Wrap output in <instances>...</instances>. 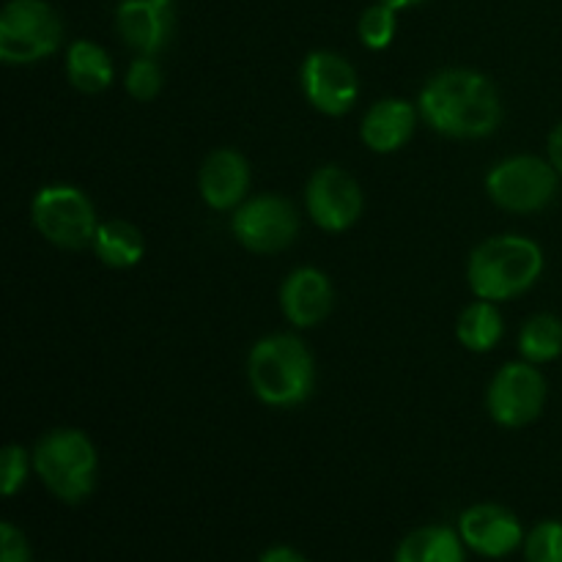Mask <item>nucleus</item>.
<instances>
[{"label":"nucleus","mask_w":562,"mask_h":562,"mask_svg":"<svg viewBox=\"0 0 562 562\" xmlns=\"http://www.w3.org/2000/svg\"><path fill=\"white\" fill-rule=\"evenodd\" d=\"M547 404V379L532 362H508L488 384L486 406L503 428H521L538 420Z\"/></svg>","instance_id":"9"},{"label":"nucleus","mask_w":562,"mask_h":562,"mask_svg":"<svg viewBox=\"0 0 562 562\" xmlns=\"http://www.w3.org/2000/svg\"><path fill=\"white\" fill-rule=\"evenodd\" d=\"M527 562H562V521H541L525 538Z\"/></svg>","instance_id":"24"},{"label":"nucleus","mask_w":562,"mask_h":562,"mask_svg":"<svg viewBox=\"0 0 562 562\" xmlns=\"http://www.w3.org/2000/svg\"><path fill=\"white\" fill-rule=\"evenodd\" d=\"M66 75L77 91L99 93L113 82V64L99 44L80 38L66 53Z\"/></svg>","instance_id":"19"},{"label":"nucleus","mask_w":562,"mask_h":562,"mask_svg":"<svg viewBox=\"0 0 562 562\" xmlns=\"http://www.w3.org/2000/svg\"><path fill=\"white\" fill-rule=\"evenodd\" d=\"M420 119L448 137L492 135L503 121V102L486 75L472 69H445L434 75L420 91Z\"/></svg>","instance_id":"1"},{"label":"nucleus","mask_w":562,"mask_h":562,"mask_svg":"<svg viewBox=\"0 0 562 562\" xmlns=\"http://www.w3.org/2000/svg\"><path fill=\"white\" fill-rule=\"evenodd\" d=\"M464 538L450 527H420L401 541L395 562H464Z\"/></svg>","instance_id":"17"},{"label":"nucleus","mask_w":562,"mask_h":562,"mask_svg":"<svg viewBox=\"0 0 562 562\" xmlns=\"http://www.w3.org/2000/svg\"><path fill=\"white\" fill-rule=\"evenodd\" d=\"M379 3H384V5H390V9H406V5H412V3H420V0H379Z\"/></svg>","instance_id":"29"},{"label":"nucleus","mask_w":562,"mask_h":562,"mask_svg":"<svg viewBox=\"0 0 562 562\" xmlns=\"http://www.w3.org/2000/svg\"><path fill=\"white\" fill-rule=\"evenodd\" d=\"M417 113L420 110L406 99H382L362 119V143L376 154L398 151L415 135Z\"/></svg>","instance_id":"16"},{"label":"nucleus","mask_w":562,"mask_h":562,"mask_svg":"<svg viewBox=\"0 0 562 562\" xmlns=\"http://www.w3.org/2000/svg\"><path fill=\"white\" fill-rule=\"evenodd\" d=\"M519 351L527 362L541 366V362H552L562 355V322L552 313H541L532 316L530 322L521 327L519 335Z\"/></svg>","instance_id":"21"},{"label":"nucleus","mask_w":562,"mask_h":562,"mask_svg":"<svg viewBox=\"0 0 562 562\" xmlns=\"http://www.w3.org/2000/svg\"><path fill=\"white\" fill-rule=\"evenodd\" d=\"M395 27H398V20H395V9L390 5L379 3L362 11L360 38L368 49H387L395 38Z\"/></svg>","instance_id":"22"},{"label":"nucleus","mask_w":562,"mask_h":562,"mask_svg":"<svg viewBox=\"0 0 562 562\" xmlns=\"http://www.w3.org/2000/svg\"><path fill=\"white\" fill-rule=\"evenodd\" d=\"M549 162L554 165V170L562 173V124H558L549 135Z\"/></svg>","instance_id":"28"},{"label":"nucleus","mask_w":562,"mask_h":562,"mask_svg":"<svg viewBox=\"0 0 562 562\" xmlns=\"http://www.w3.org/2000/svg\"><path fill=\"white\" fill-rule=\"evenodd\" d=\"M503 316L494 307V302L477 300L470 307H464V313L459 316L456 338L470 351H492L503 340Z\"/></svg>","instance_id":"20"},{"label":"nucleus","mask_w":562,"mask_h":562,"mask_svg":"<svg viewBox=\"0 0 562 562\" xmlns=\"http://www.w3.org/2000/svg\"><path fill=\"white\" fill-rule=\"evenodd\" d=\"M302 91L318 113L338 119L355 108L360 80H357L355 66L344 55L316 49L302 64Z\"/></svg>","instance_id":"11"},{"label":"nucleus","mask_w":562,"mask_h":562,"mask_svg":"<svg viewBox=\"0 0 562 562\" xmlns=\"http://www.w3.org/2000/svg\"><path fill=\"white\" fill-rule=\"evenodd\" d=\"M33 470L55 497L69 505L82 503L97 486V448L77 428H55L38 439L33 450Z\"/></svg>","instance_id":"4"},{"label":"nucleus","mask_w":562,"mask_h":562,"mask_svg":"<svg viewBox=\"0 0 562 562\" xmlns=\"http://www.w3.org/2000/svg\"><path fill=\"white\" fill-rule=\"evenodd\" d=\"M0 562H31V547L11 521L0 525Z\"/></svg>","instance_id":"26"},{"label":"nucleus","mask_w":562,"mask_h":562,"mask_svg":"<svg viewBox=\"0 0 562 562\" xmlns=\"http://www.w3.org/2000/svg\"><path fill=\"white\" fill-rule=\"evenodd\" d=\"M558 176L554 165L541 157H510L494 165L486 190L497 206L514 214H532L554 201Z\"/></svg>","instance_id":"7"},{"label":"nucleus","mask_w":562,"mask_h":562,"mask_svg":"<svg viewBox=\"0 0 562 562\" xmlns=\"http://www.w3.org/2000/svg\"><path fill=\"white\" fill-rule=\"evenodd\" d=\"M64 42V25L44 0H11L0 14V60L9 66L36 64Z\"/></svg>","instance_id":"5"},{"label":"nucleus","mask_w":562,"mask_h":562,"mask_svg":"<svg viewBox=\"0 0 562 562\" xmlns=\"http://www.w3.org/2000/svg\"><path fill=\"white\" fill-rule=\"evenodd\" d=\"M247 376L258 401L291 409L311 398L316 387V362L296 335H267L247 357Z\"/></svg>","instance_id":"2"},{"label":"nucleus","mask_w":562,"mask_h":562,"mask_svg":"<svg viewBox=\"0 0 562 562\" xmlns=\"http://www.w3.org/2000/svg\"><path fill=\"white\" fill-rule=\"evenodd\" d=\"M280 305L294 327H318L333 311V285L322 269L302 267L285 278L280 289Z\"/></svg>","instance_id":"15"},{"label":"nucleus","mask_w":562,"mask_h":562,"mask_svg":"<svg viewBox=\"0 0 562 562\" xmlns=\"http://www.w3.org/2000/svg\"><path fill=\"white\" fill-rule=\"evenodd\" d=\"M198 187H201V198L214 212L239 209L250 190V165L234 148H217L203 162Z\"/></svg>","instance_id":"14"},{"label":"nucleus","mask_w":562,"mask_h":562,"mask_svg":"<svg viewBox=\"0 0 562 562\" xmlns=\"http://www.w3.org/2000/svg\"><path fill=\"white\" fill-rule=\"evenodd\" d=\"M93 252L99 261L110 269H130L140 263L143 252H146V241L143 234L126 220H108L99 223L97 236H93Z\"/></svg>","instance_id":"18"},{"label":"nucleus","mask_w":562,"mask_h":562,"mask_svg":"<svg viewBox=\"0 0 562 562\" xmlns=\"http://www.w3.org/2000/svg\"><path fill=\"white\" fill-rule=\"evenodd\" d=\"M27 477V453L20 445H9L0 453V492L5 497H14L22 486H25Z\"/></svg>","instance_id":"25"},{"label":"nucleus","mask_w":562,"mask_h":562,"mask_svg":"<svg viewBox=\"0 0 562 562\" xmlns=\"http://www.w3.org/2000/svg\"><path fill=\"white\" fill-rule=\"evenodd\" d=\"M258 562H307V560L291 547H272L261 554V560Z\"/></svg>","instance_id":"27"},{"label":"nucleus","mask_w":562,"mask_h":562,"mask_svg":"<svg viewBox=\"0 0 562 562\" xmlns=\"http://www.w3.org/2000/svg\"><path fill=\"white\" fill-rule=\"evenodd\" d=\"M162 69L154 60V55H140L137 60H132V66L126 69L124 88L132 99L137 102H151L159 91H162Z\"/></svg>","instance_id":"23"},{"label":"nucleus","mask_w":562,"mask_h":562,"mask_svg":"<svg viewBox=\"0 0 562 562\" xmlns=\"http://www.w3.org/2000/svg\"><path fill=\"white\" fill-rule=\"evenodd\" d=\"M543 272L541 247L525 236H492L475 247L467 280L477 300L505 302L525 294Z\"/></svg>","instance_id":"3"},{"label":"nucleus","mask_w":562,"mask_h":562,"mask_svg":"<svg viewBox=\"0 0 562 562\" xmlns=\"http://www.w3.org/2000/svg\"><path fill=\"white\" fill-rule=\"evenodd\" d=\"M33 225L38 234L64 250H82L97 236V212L88 195L69 184L42 187L33 198Z\"/></svg>","instance_id":"6"},{"label":"nucleus","mask_w":562,"mask_h":562,"mask_svg":"<svg viewBox=\"0 0 562 562\" xmlns=\"http://www.w3.org/2000/svg\"><path fill=\"white\" fill-rule=\"evenodd\" d=\"M459 532L464 538L467 549L483 554V558L499 560L505 554L516 552L525 543L521 521L508 508L494 503L472 505L461 514Z\"/></svg>","instance_id":"12"},{"label":"nucleus","mask_w":562,"mask_h":562,"mask_svg":"<svg viewBox=\"0 0 562 562\" xmlns=\"http://www.w3.org/2000/svg\"><path fill=\"white\" fill-rule=\"evenodd\" d=\"M115 22L126 47L137 55H157L173 33V0H121Z\"/></svg>","instance_id":"13"},{"label":"nucleus","mask_w":562,"mask_h":562,"mask_svg":"<svg viewBox=\"0 0 562 562\" xmlns=\"http://www.w3.org/2000/svg\"><path fill=\"white\" fill-rule=\"evenodd\" d=\"M307 214L318 228L329 234L351 228L362 214V190L355 176L338 165H324L305 187Z\"/></svg>","instance_id":"10"},{"label":"nucleus","mask_w":562,"mask_h":562,"mask_svg":"<svg viewBox=\"0 0 562 562\" xmlns=\"http://www.w3.org/2000/svg\"><path fill=\"white\" fill-rule=\"evenodd\" d=\"M234 236L241 247L261 256L285 250L300 234V214L294 203L280 195H258L241 203L231 220Z\"/></svg>","instance_id":"8"}]
</instances>
